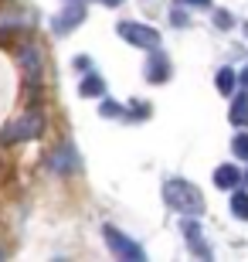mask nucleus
I'll use <instances>...</instances> for the list:
<instances>
[{
  "label": "nucleus",
  "mask_w": 248,
  "mask_h": 262,
  "mask_svg": "<svg viewBox=\"0 0 248 262\" xmlns=\"http://www.w3.org/2000/svg\"><path fill=\"white\" fill-rule=\"evenodd\" d=\"M163 201L177 214H204V194L184 177H167L163 181Z\"/></svg>",
  "instance_id": "nucleus-1"
},
{
  "label": "nucleus",
  "mask_w": 248,
  "mask_h": 262,
  "mask_svg": "<svg viewBox=\"0 0 248 262\" xmlns=\"http://www.w3.org/2000/svg\"><path fill=\"white\" fill-rule=\"evenodd\" d=\"M41 133H44V116L38 109H28L0 133V143H28V140H38Z\"/></svg>",
  "instance_id": "nucleus-2"
},
{
  "label": "nucleus",
  "mask_w": 248,
  "mask_h": 262,
  "mask_svg": "<svg viewBox=\"0 0 248 262\" xmlns=\"http://www.w3.org/2000/svg\"><path fill=\"white\" fill-rule=\"evenodd\" d=\"M119 38L126 41V45H133V48H160V31L150 28V24H136V20H123L119 24Z\"/></svg>",
  "instance_id": "nucleus-3"
},
{
  "label": "nucleus",
  "mask_w": 248,
  "mask_h": 262,
  "mask_svg": "<svg viewBox=\"0 0 248 262\" xmlns=\"http://www.w3.org/2000/svg\"><path fill=\"white\" fill-rule=\"evenodd\" d=\"M102 235H105V245L112 249V255H119V259H126V262H143L146 259V252L140 249V245L129 238V235H123L116 225H105L102 228Z\"/></svg>",
  "instance_id": "nucleus-4"
},
{
  "label": "nucleus",
  "mask_w": 248,
  "mask_h": 262,
  "mask_svg": "<svg viewBox=\"0 0 248 262\" xmlns=\"http://www.w3.org/2000/svg\"><path fill=\"white\" fill-rule=\"evenodd\" d=\"M82 20H85V4H68V7L51 20V31H55V34H68V31H75Z\"/></svg>",
  "instance_id": "nucleus-5"
},
{
  "label": "nucleus",
  "mask_w": 248,
  "mask_h": 262,
  "mask_svg": "<svg viewBox=\"0 0 248 262\" xmlns=\"http://www.w3.org/2000/svg\"><path fill=\"white\" fill-rule=\"evenodd\" d=\"M143 72H146V82L160 85V82L170 78V61H167V55H163L160 48H150V61H146Z\"/></svg>",
  "instance_id": "nucleus-6"
},
{
  "label": "nucleus",
  "mask_w": 248,
  "mask_h": 262,
  "mask_svg": "<svg viewBox=\"0 0 248 262\" xmlns=\"http://www.w3.org/2000/svg\"><path fill=\"white\" fill-rule=\"evenodd\" d=\"M48 167L51 170H55V174H75L78 170V157H75V150H72V146H58L55 154L48 157Z\"/></svg>",
  "instance_id": "nucleus-7"
},
{
  "label": "nucleus",
  "mask_w": 248,
  "mask_h": 262,
  "mask_svg": "<svg viewBox=\"0 0 248 262\" xmlns=\"http://www.w3.org/2000/svg\"><path fill=\"white\" fill-rule=\"evenodd\" d=\"M17 58H20L24 75H28L31 82H41V55H38V48H34V45H20Z\"/></svg>",
  "instance_id": "nucleus-8"
},
{
  "label": "nucleus",
  "mask_w": 248,
  "mask_h": 262,
  "mask_svg": "<svg viewBox=\"0 0 248 262\" xmlns=\"http://www.w3.org/2000/svg\"><path fill=\"white\" fill-rule=\"evenodd\" d=\"M238 184H241L238 167L224 164V167H218V170H214V187H218V191H235Z\"/></svg>",
  "instance_id": "nucleus-9"
},
{
  "label": "nucleus",
  "mask_w": 248,
  "mask_h": 262,
  "mask_svg": "<svg viewBox=\"0 0 248 262\" xmlns=\"http://www.w3.org/2000/svg\"><path fill=\"white\" fill-rule=\"evenodd\" d=\"M78 92L85 99H96V96H105V82L96 75V72H88L85 78H82V85H78Z\"/></svg>",
  "instance_id": "nucleus-10"
},
{
  "label": "nucleus",
  "mask_w": 248,
  "mask_h": 262,
  "mask_svg": "<svg viewBox=\"0 0 248 262\" xmlns=\"http://www.w3.org/2000/svg\"><path fill=\"white\" fill-rule=\"evenodd\" d=\"M228 116H231V126H248V96H235Z\"/></svg>",
  "instance_id": "nucleus-11"
},
{
  "label": "nucleus",
  "mask_w": 248,
  "mask_h": 262,
  "mask_svg": "<svg viewBox=\"0 0 248 262\" xmlns=\"http://www.w3.org/2000/svg\"><path fill=\"white\" fill-rule=\"evenodd\" d=\"M184 235H187V242H191V249L194 252H200V255H211L208 249H204V242H200V228L194 222H184Z\"/></svg>",
  "instance_id": "nucleus-12"
},
{
  "label": "nucleus",
  "mask_w": 248,
  "mask_h": 262,
  "mask_svg": "<svg viewBox=\"0 0 248 262\" xmlns=\"http://www.w3.org/2000/svg\"><path fill=\"white\" fill-rule=\"evenodd\" d=\"M214 85H218L221 96H231V92H235V72H231V68H221L218 78H214Z\"/></svg>",
  "instance_id": "nucleus-13"
},
{
  "label": "nucleus",
  "mask_w": 248,
  "mask_h": 262,
  "mask_svg": "<svg viewBox=\"0 0 248 262\" xmlns=\"http://www.w3.org/2000/svg\"><path fill=\"white\" fill-rule=\"evenodd\" d=\"M231 211H235V218L248 222V194H245V191H238V194L231 198Z\"/></svg>",
  "instance_id": "nucleus-14"
},
{
  "label": "nucleus",
  "mask_w": 248,
  "mask_h": 262,
  "mask_svg": "<svg viewBox=\"0 0 248 262\" xmlns=\"http://www.w3.org/2000/svg\"><path fill=\"white\" fill-rule=\"evenodd\" d=\"M99 113H102V116H109V119H123V116H126V109H123V106H116V102H109V99H105L102 106H99Z\"/></svg>",
  "instance_id": "nucleus-15"
},
{
  "label": "nucleus",
  "mask_w": 248,
  "mask_h": 262,
  "mask_svg": "<svg viewBox=\"0 0 248 262\" xmlns=\"http://www.w3.org/2000/svg\"><path fill=\"white\" fill-rule=\"evenodd\" d=\"M231 150H235V157L248 160V133H238V136H235V143H231Z\"/></svg>",
  "instance_id": "nucleus-16"
},
{
  "label": "nucleus",
  "mask_w": 248,
  "mask_h": 262,
  "mask_svg": "<svg viewBox=\"0 0 248 262\" xmlns=\"http://www.w3.org/2000/svg\"><path fill=\"white\" fill-rule=\"evenodd\" d=\"M214 24L218 28H235V17H231L228 10H214Z\"/></svg>",
  "instance_id": "nucleus-17"
},
{
  "label": "nucleus",
  "mask_w": 248,
  "mask_h": 262,
  "mask_svg": "<svg viewBox=\"0 0 248 262\" xmlns=\"http://www.w3.org/2000/svg\"><path fill=\"white\" fill-rule=\"evenodd\" d=\"M170 20H173V24H181V28L187 24V17H184V10H173V14H170Z\"/></svg>",
  "instance_id": "nucleus-18"
},
{
  "label": "nucleus",
  "mask_w": 248,
  "mask_h": 262,
  "mask_svg": "<svg viewBox=\"0 0 248 262\" xmlns=\"http://www.w3.org/2000/svg\"><path fill=\"white\" fill-rule=\"evenodd\" d=\"M184 4H194V7H211V0H184Z\"/></svg>",
  "instance_id": "nucleus-19"
},
{
  "label": "nucleus",
  "mask_w": 248,
  "mask_h": 262,
  "mask_svg": "<svg viewBox=\"0 0 248 262\" xmlns=\"http://www.w3.org/2000/svg\"><path fill=\"white\" fill-rule=\"evenodd\" d=\"M99 4H105V7H119L123 0H99Z\"/></svg>",
  "instance_id": "nucleus-20"
},
{
  "label": "nucleus",
  "mask_w": 248,
  "mask_h": 262,
  "mask_svg": "<svg viewBox=\"0 0 248 262\" xmlns=\"http://www.w3.org/2000/svg\"><path fill=\"white\" fill-rule=\"evenodd\" d=\"M245 181H248V174H245Z\"/></svg>",
  "instance_id": "nucleus-21"
},
{
  "label": "nucleus",
  "mask_w": 248,
  "mask_h": 262,
  "mask_svg": "<svg viewBox=\"0 0 248 262\" xmlns=\"http://www.w3.org/2000/svg\"><path fill=\"white\" fill-rule=\"evenodd\" d=\"M0 255H4V252H0Z\"/></svg>",
  "instance_id": "nucleus-22"
}]
</instances>
